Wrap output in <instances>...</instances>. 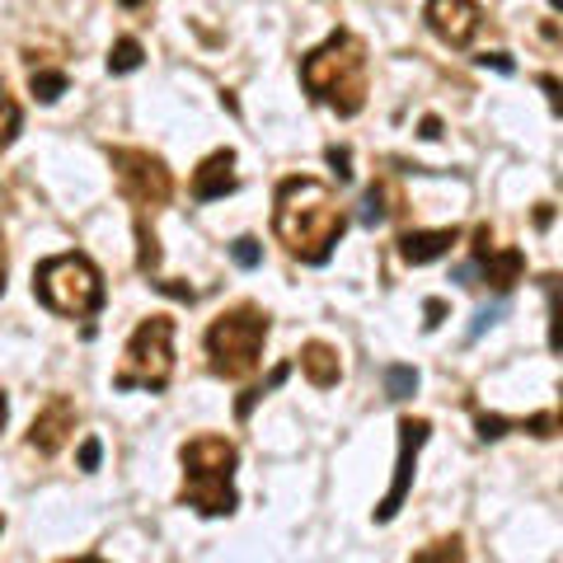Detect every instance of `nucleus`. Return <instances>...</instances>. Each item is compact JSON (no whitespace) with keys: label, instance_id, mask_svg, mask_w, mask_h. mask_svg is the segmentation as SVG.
Returning a JSON list of instances; mask_svg holds the SVG:
<instances>
[{"label":"nucleus","instance_id":"f257e3e1","mask_svg":"<svg viewBox=\"0 0 563 563\" xmlns=\"http://www.w3.org/2000/svg\"><path fill=\"white\" fill-rule=\"evenodd\" d=\"M273 231L282 250L301 263H329L333 244L343 240L347 217L333 188L320 179H282L273 202Z\"/></svg>","mask_w":563,"mask_h":563},{"label":"nucleus","instance_id":"f03ea898","mask_svg":"<svg viewBox=\"0 0 563 563\" xmlns=\"http://www.w3.org/2000/svg\"><path fill=\"white\" fill-rule=\"evenodd\" d=\"M366 43L352 29H333L301 62V85L339 118H357L366 109Z\"/></svg>","mask_w":563,"mask_h":563},{"label":"nucleus","instance_id":"7ed1b4c3","mask_svg":"<svg viewBox=\"0 0 563 563\" xmlns=\"http://www.w3.org/2000/svg\"><path fill=\"white\" fill-rule=\"evenodd\" d=\"M179 461H184V493H179V503L192 507V512H202V517H231L240 507L235 484H231V474L240 465L235 442L211 437V432L192 437V442H184Z\"/></svg>","mask_w":563,"mask_h":563},{"label":"nucleus","instance_id":"20e7f679","mask_svg":"<svg viewBox=\"0 0 563 563\" xmlns=\"http://www.w3.org/2000/svg\"><path fill=\"white\" fill-rule=\"evenodd\" d=\"M33 296L66 320H90L103 306V273L85 254H57L33 268Z\"/></svg>","mask_w":563,"mask_h":563},{"label":"nucleus","instance_id":"39448f33","mask_svg":"<svg viewBox=\"0 0 563 563\" xmlns=\"http://www.w3.org/2000/svg\"><path fill=\"white\" fill-rule=\"evenodd\" d=\"M263 339H268V314L258 306H235L211 320L207 329V366L221 380H244L258 372Z\"/></svg>","mask_w":563,"mask_h":563},{"label":"nucleus","instance_id":"423d86ee","mask_svg":"<svg viewBox=\"0 0 563 563\" xmlns=\"http://www.w3.org/2000/svg\"><path fill=\"white\" fill-rule=\"evenodd\" d=\"M174 376V320L169 314H151V320H141L136 333L128 339V362H122V372L113 376V390H165Z\"/></svg>","mask_w":563,"mask_h":563},{"label":"nucleus","instance_id":"0eeeda50","mask_svg":"<svg viewBox=\"0 0 563 563\" xmlns=\"http://www.w3.org/2000/svg\"><path fill=\"white\" fill-rule=\"evenodd\" d=\"M109 165H113L118 192L136 207V217H146V211H161L174 198V174L165 169L161 155L136 151V146H118V151H109Z\"/></svg>","mask_w":563,"mask_h":563},{"label":"nucleus","instance_id":"6e6552de","mask_svg":"<svg viewBox=\"0 0 563 563\" xmlns=\"http://www.w3.org/2000/svg\"><path fill=\"white\" fill-rule=\"evenodd\" d=\"M428 432H432V422L428 418H399V461H395V484L390 493L376 503V521H395L399 517V507L404 498H409V488H413V470H418V451L422 442H428Z\"/></svg>","mask_w":563,"mask_h":563},{"label":"nucleus","instance_id":"1a4fd4ad","mask_svg":"<svg viewBox=\"0 0 563 563\" xmlns=\"http://www.w3.org/2000/svg\"><path fill=\"white\" fill-rule=\"evenodd\" d=\"M484 24L479 0H428V29L451 47H470Z\"/></svg>","mask_w":563,"mask_h":563},{"label":"nucleus","instance_id":"9d476101","mask_svg":"<svg viewBox=\"0 0 563 563\" xmlns=\"http://www.w3.org/2000/svg\"><path fill=\"white\" fill-rule=\"evenodd\" d=\"M76 432V404H70L66 395H52L38 418H33V428H29V446L38 451V455H57L66 446V437Z\"/></svg>","mask_w":563,"mask_h":563},{"label":"nucleus","instance_id":"9b49d317","mask_svg":"<svg viewBox=\"0 0 563 563\" xmlns=\"http://www.w3.org/2000/svg\"><path fill=\"white\" fill-rule=\"evenodd\" d=\"M225 192H235V151H211L198 165V174H192V198L217 202Z\"/></svg>","mask_w":563,"mask_h":563},{"label":"nucleus","instance_id":"f8f14e48","mask_svg":"<svg viewBox=\"0 0 563 563\" xmlns=\"http://www.w3.org/2000/svg\"><path fill=\"white\" fill-rule=\"evenodd\" d=\"M474 268L484 273V282L498 296H507L521 282V273H526V254L521 250H488L484 258H474Z\"/></svg>","mask_w":563,"mask_h":563},{"label":"nucleus","instance_id":"ddd939ff","mask_svg":"<svg viewBox=\"0 0 563 563\" xmlns=\"http://www.w3.org/2000/svg\"><path fill=\"white\" fill-rule=\"evenodd\" d=\"M461 240V231H409V235H399V258L404 263H432V258H442V254H451V244Z\"/></svg>","mask_w":563,"mask_h":563},{"label":"nucleus","instance_id":"4468645a","mask_svg":"<svg viewBox=\"0 0 563 563\" xmlns=\"http://www.w3.org/2000/svg\"><path fill=\"white\" fill-rule=\"evenodd\" d=\"M301 372H306V380L314 385V390H329V385L343 380V362L329 343H306L301 347Z\"/></svg>","mask_w":563,"mask_h":563},{"label":"nucleus","instance_id":"2eb2a0df","mask_svg":"<svg viewBox=\"0 0 563 563\" xmlns=\"http://www.w3.org/2000/svg\"><path fill=\"white\" fill-rule=\"evenodd\" d=\"M390 211H399V198H395L390 184H372V188H366V198H362V221L366 225H380Z\"/></svg>","mask_w":563,"mask_h":563},{"label":"nucleus","instance_id":"dca6fc26","mask_svg":"<svg viewBox=\"0 0 563 563\" xmlns=\"http://www.w3.org/2000/svg\"><path fill=\"white\" fill-rule=\"evenodd\" d=\"M161 268V240H155V231L146 225V217H136V273H155Z\"/></svg>","mask_w":563,"mask_h":563},{"label":"nucleus","instance_id":"f3484780","mask_svg":"<svg viewBox=\"0 0 563 563\" xmlns=\"http://www.w3.org/2000/svg\"><path fill=\"white\" fill-rule=\"evenodd\" d=\"M29 90H33V99L57 103V99L66 95V70H47V66H38V70L29 76Z\"/></svg>","mask_w":563,"mask_h":563},{"label":"nucleus","instance_id":"a211bd4d","mask_svg":"<svg viewBox=\"0 0 563 563\" xmlns=\"http://www.w3.org/2000/svg\"><path fill=\"white\" fill-rule=\"evenodd\" d=\"M20 122H24V113H20V103L10 99V90H5V80H0V151L10 146L14 136H20Z\"/></svg>","mask_w":563,"mask_h":563},{"label":"nucleus","instance_id":"6ab92c4d","mask_svg":"<svg viewBox=\"0 0 563 563\" xmlns=\"http://www.w3.org/2000/svg\"><path fill=\"white\" fill-rule=\"evenodd\" d=\"M141 62H146V52H141L136 38H118L113 52H109V70H113V76H128V70H136Z\"/></svg>","mask_w":563,"mask_h":563},{"label":"nucleus","instance_id":"aec40b11","mask_svg":"<svg viewBox=\"0 0 563 563\" xmlns=\"http://www.w3.org/2000/svg\"><path fill=\"white\" fill-rule=\"evenodd\" d=\"M418 390V372L413 366H385V395L390 399H409Z\"/></svg>","mask_w":563,"mask_h":563},{"label":"nucleus","instance_id":"412c9836","mask_svg":"<svg viewBox=\"0 0 563 563\" xmlns=\"http://www.w3.org/2000/svg\"><path fill=\"white\" fill-rule=\"evenodd\" d=\"M287 372H291V366H277V372H273L268 380H263V385H258V390H250V395H244V399L235 404V413H240V418H250V409H254V404H258L263 395H268V390H277V385H282V380H287Z\"/></svg>","mask_w":563,"mask_h":563},{"label":"nucleus","instance_id":"4be33fe9","mask_svg":"<svg viewBox=\"0 0 563 563\" xmlns=\"http://www.w3.org/2000/svg\"><path fill=\"white\" fill-rule=\"evenodd\" d=\"M231 258L240 263V268H258V263H263V244H258L254 235H240V240L231 244Z\"/></svg>","mask_w":563,"mask_h":563},{"label":"nucleus","instance_id":"5701e85b","mask_svg":"<svg viewBox=\"0 0 563 563\" xmlns=\"http://www.w3.org/2000/svg\"><path fill=\"white\" fill-rule=\"evenodd\" d=\"M437 559H465L461 540H437L432 550H418V554H413V563H437Z\"/></svg>","mask_w":563,"mask_h":563},{"label":"nucleus","instance_id":"b1692460","mask_svg":"<svg viewBox=\"0 0 563 563\" xmlns=\"http://www.w3.org/2000/svg\"><path fill=\"white\" fill-rule=\"evenodd\" d=\"M474 428H479L484 442H498V437H507V428H512V422L498 418V413H479V418H474Z\"/></svg>","mask_w":563,"mask_h":563},{"label":"nucleus","instance_id":"393cba45","mask_svg":"<svg viewBox=\"0 0 563 563\" xmlns=\"http://www.w3.org/2000/svg\"><path fill=\"white\" fill-rule=\"evenodd\" d=\"M324 161L333 165V174H339L343 184L352 179V151H347V146H329V151H324Z\"/></svg>","mask_w":563,"mask_h":563},{"label":"nucleus","instance_id":"a878e982","mask_svg":"<svg viewBox=\"0 0 563 563\" xmlns=\"http://www.w3.org/2000/svg\"><path fill=\"white\" fill-rule=\"evenodd\" d=\"M521 428L536 432V437H554V432H559V418H554V413H536V418H526Z\"/></svg>","mask_w":563,"mask_h":563},{"label":"nucleus","instance_id":"bb28decb","mask_svg":"<svg viewBox=\"0 0 563 563\" xmlns=\"http://www.w3.org/2000/svg\"><path fill=\"white\" fill-rule=\"evenodd\" d=\"M503 310H507V306H493V310H479V314H474V324H470V343L479 339V333H484L488 324H498V320H503Z\"/></svg>","mask_w":563,"mask_h":563},{"label":"nucleus","instance_id":"cd10ccee","mask_svg":"<svg viewBox=\"0 0 563 563\" xmlns=\"http://www.w3.org/2000/svg\"><path fill=\"white\" fill-rule=\"evenodd\" d=\"M422 314H428V320H422V324L437 329V324L446 320V301H442V296H428V306H422Z\"/></svg>","mask_w":563,"mask_h":563},{"label":"nucleus","instance_id":"c85d7f7f","mask_svg":"<svg viewBox=\"0 0 563 563\" xmlns=\"http://www.w3.org/2000/svg\"><path fill=\"white\" fill-rule=\"evenodd\" d=\"M99 455H103L99 437H90V442H80V470H99Z\"/></svg>","mask_w":563,"mask_h":563},{"label":"nucleus","instance_id":"c756f323","mask_svg":"<svg viewBox=\"0 0 563 563\" xmlns=\"http://www.w3.org/2000/svg\"><path fill=\"white\" fill-rule=\"evenodd\" d=\"M479 62L493 66V70H503V76H512V70H517V62L507 57V52H488V57H479Z\"/></svg>","mask_w":563,"mask_h":563},{"label":"nucleus","instance_id":"7c9ffc66","mask_svg":"<svg viewBox=\"0 0 563 563\" xmlns=\"http://www.w3.org/2000/svg\"><path fill=\"white\" fill-rule=\"evenodd\" d=\"M493 250V231H488V225H479V231H474V258H484Z\"/></svg>","mask_w":563,"mask_h":563},{"label":"nucleus","instance_id":"2f4dec72","mask_svg":"<svg viewBox=\"0 0 563 563\" xmlns=\"http://www.w3.org/2000/svg\"><path fill=\"white\" fill-rule=\"evenodd\" d=\"M540 90L550 95V109L559 113V80H554V76H540Z\"/></svg>","mask_w":563,"mask_h":563},{"label":"nucleus","instance_id":"473e14b6","mask_svg":"<svg viewBox=\"0 0 563 563\" xmlns=\"http://www.w3.org/2000/svg\"><path fill=\"white\" fill-rule=\"evenodd\" d=\"M422 136L437 141V136H442V122H437V118H422Z\"/></svg>","mask_w":563,"mask_h":563},{"label":"nucleus","instance_id":"72a5a7b5","mask_svg":"<svg viewBox=\"0 0 563 563\" xmlns=\"http://www.w3.org/2000/svg\"><path fill=\"white\" fill-rule=\"evenodd\" d=\"M0 291H5V240H0Z\"/></svg>","mask_w":563,"mask_h":563},{"label":"nucleus","instance_id":"f704fd0d","mask_svg":"<svg viewBox=\"0 0 563 563\" xmlns=\"http://www.w3.org/2000/svg\"><path fill=\"white\" fill-rule=\"evenodd\" d=\"M10 422V404H5V395H0V428Z\"/></svg>","mask_w":563,"mask_h":563},{"label":"nucleus","instance_id":"c9c22d12","mask_svg":"<svg viewBox=\"0 0 563 563\" xmlns=\"http://www.w3.org/2000/svg\"><path fill=\"white\" fill-rule=\"evenodd\" d=\"M118 5H128V10H136V5H146V0H118Z\"/></svg>","mask_w":563,"mask_h":563},{"label":"nucleus","instance_id":"e433bc0d","mask_svg":"<svg viewBox=\"0 0 563 563\" xmlns=\"http://www.w3.org/2000/svg\"><path fill=\"white\" fill-rule=\"evenodd\" d=\"M0 531H5V517H0Z\"/></svg>","mask_w":563,"mask_h":563}]
</instances>
